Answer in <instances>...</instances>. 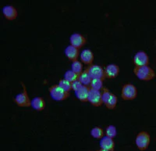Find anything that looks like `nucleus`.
Here are the masks:
<instances>
[{"label": "nucleus", "mask_w": 156, "mask_h": 151, "mask_svg": "<svg viewBox=\"0 0 156 151\" xmlns=\"http://www.w3.org/2000/svg\"><path fill=\"white\" fill-rule=\"evenodd\" d=\"M133 74L140 80L144 82H149L155 78L156 75L154 70L149 66L135 67L133 69Z\"/></svg>", "instance_id": "obj_1"}, {"label": "nucleus", "mask_w": 156, "mask_h": 151, "mask_svg": "<svg viewBox=\"0 0 156 151\" xmlns=\"http://www.w3.org/2000/svg\"><path fill=\"white\" fill-rule=\"evenodd\" d=\"M151 142V135L148 132L142 131L139 132L135 139V143L139 150L144 151L148 148Z\"/></svg>", "instance_id": "obj_2"}, {"label": "nucleus", "mask_w": 156, "mask_h": 151, "mask_svg": "<svg viewBox=\"0 0 156 151\" xmlns=\"http://www.w3.org/2000/svg\"><path fill=\"white\" fill-rule=\"evenodd\" d=\"M23 91L21 93L16 95L14 98V102L20 107H31V100L27 93V88L23 82H21Z\"/></svg>", "instance_id": "obj_3"}, {"label": "nucleus", "mask_w": 156, "mask_h": 151, "mask_svg": "<svg viewBox=\"0 0 156 151\" xmlns=\"http://www.w3.org/2000/svg\"><path fill=\"white\" fill-rule=\"evenodd\" d=\"M137 96V89L133 84L127 83L122 85L121 90V98L123 100H133Z\"/></svg>", "instance_id": "obj_4"}, {"label": "nucleus", "mask_w": 156, "mask_h": 151, "mask_svg": "<svg viewBox=\"0 0 156 151\" xmlns=\"http://www.w3.org/2000/svg\"><path fill=\"white\" fill-rule=\"evenodd\" d=\"M50 96L56 101H63L69 96V93L62 89L58 85H53L48 89Z\"/></svg>", "instance_id": "obj_5"}, {"label": "nucleus", "mask_w": 156, "mask_h": 151, "mask_svg": "<svg viewBox=\"0 0 156 151\" xmlns=\"http://www.w3.org/2000/svg\"><path fill=\"white\" fill-rule=\"evenodd\" d=\"M86 69L87 70L90 77L93 79H101V80H104L105 78V69L101 66L96 65V64H92V65L87 67Z\"/></svg>", "instance_id": "obj_6"}, {"label": "nucleus", "mask_w": 156, "mask_h": 151, "mask_svg": "<svg viewBox=\"0 0 156 151\" xmlns=\"http://www.w3.org/2000/svg\"><path fill=\"white\" fill-rule=\"evenodd\" d=\"M133 63L135 67L148 66L149 57L145 52L139 51L133 57Z\"/></svg>", "instance_id": "obj_7"}, {"label": "nucleus", "mask_w": 156, "mask_h": 151, "mask_svg": "<svg viewBox=\"0 0 156 151\" xmlns=\"http://www.w3.org/2000/svg\"><path fill=\"white\" fill-rule=\"evenodd\" d=\"M88 102L94 107H101V105L103 104L101 91L94 90V89H90L88 96Z\"/></svg>", "instance_id": "obj_8"}, {"label": "nucleus", "mask_w": 156, "mask_h": 151, "mask_svg": "<svg viewBox=\"0 0 156 151\" xmlns=\"http://www.w3.org/2000/svg\"><path fill=\"white\" fill-rule=\"evenodd\" d=\"M69 42H70L71 46L80 50V48L84 46V45L87 42V40H86L85 37L82 35L81 34L74 33L69 38Z\"/></svg>", "instance_id": "obj_9"}, {"label": "nucleus", "mask_w": 156, "mask_h": 151, "mask_svg": "<svg viewBox=\"0 0 156 151\" xmlns=\"http://www.w3.org/2000/svg\"><path fill=\"white\" fill-rule=\"evenodd\" d=\"M119 74V68L118 65L114 64H108L105 68V78L113 79L116 78Z\"/></svg>", "instance_id": "obj_10"}, {"label": "nucleus", "mask_w": 156, "mask_h": 151, "mask_svg": "<svg viewBox=\"0 0 156 151\" xmlns=\"http://www.w3.org/2000/svg\"><path fill=\"white\" fill-rule=\"evenodd\" d=\"M65 55L67 57L68 60L72 62L78 61V58H80V50L73 47V46H68L65 50Z\"/></svg>", "instance_id": "obj_11"}, {"label": "nucleus", "mask_w": 156, "mask_h": 151, "mask_svg": "<svg viewBox=\"0 0 156 151\" xmlns=\"http://www.w3.org/2000/svg\"><path fill=\"white\" fill-rule=\"evenodd\" d=\"M4 17L8 20H14L18 16V13L16 8L12 6H5L2 9Z\"/></svg>", "instance_id": "obj_12"}, {"label": "nucleus", "mask_w": 156, "mask_h": 151, "mask_svg": "<svg viewBox=\"0 0 156 151\" xmlns=\"http://www.w3.org/2000/svg\"><path fill=\"white\" fill-rule=\"evenodd\" d=\"M94 53H92V51L89 49L87 50H84L81 52V53L80 55V59L81 62L83 64H86V65H88L90 66L92 65L93 62H94Z\"/></svg>", "instance_id": "obj_13"}, {"label": "nucleus", "mask_w": 156, "mask_h": 151, "mask_svg": "<svg viewBox=\"0 0 156 151\" xmlns=\"http://www.w3.org/2000/svg\"><path fill=\"white\" fill-rule=\"evenodd\" d=\"M100 147L102 149H107L109 151L115 150V142L112 138L105 136L100 140Z\"/></svg>", "instance_id": "obj_14"}, {"label": "nucleus", "mask_w": 156, "mask_h": 151, "mask_svg": "<svg viewBox=\"0 0 156 151\" xmlns=\"http://www.w3.org/2000/svg\"><path fill=\"white\" fill-rule=\"evenodd\" d=\"M89 92H90V87L83 85L77 92L75 93V95L80 101L85 103V102H88Z\"/></svg>", "instance_id": "obj_15"}, {"label": "nucleus", "mask_w": 156, "mask_h": 151, "mask_svg": "<svg viewBox=\"0 0 156 151\" xmlns=\"http://www.w3.org/2000/svg\"><path fill=\"white\" fill-rule=\"evenodd\" d=\"M31 107L37 111H42L45 108V101L42 97H35L31 100Z\"/></svg>", "instance_id": "obj_16"}, {"label": "nucleus", "mask_w": 156, "mask_h": 151, "mask_svg": "<svg viewBox=\"0 0 156 151\" xmlns=\"http://www.w3.org/2000/svg\"><path fill=\"white\" fill-rule=\"evenodd\" d=\"M92 79L93 78L90 77V74L87 69L83 70V72L79 75V78H78V80L81 82L82 85H85V86H90Z\"/></svg>", "instance_id": "obj_17"}, {"label": "nucleus", "mask_w": 156, "mask_h": 151, "mask_svg": "<svg viewBox=\"0 0 156 151\" xmlns=\"http://www.w3.org/2000/svg\"><path fill=\"white\" fill-rule=\"evenodd\" d=\"M104 130L98 126L94 127L90 130V135L94 139H101L104 137Z\"/></svg>", "instance_id": "obj_18"}, {"label": "nucleus", "mask_w": 156, "mask_h": 151, "mask_svg": "<svg viewBox=\"0 0 156 151\" xmlns=\"http://www.w3.org/2000/svg\"><path fill=\"white\" fill-rule=\"evenodd\" d=\"M83 63L81 61H76L72 62V64H71V70L73 72H75L76 75H80L83 71Z\"/></svg>", "instance_id": "obj_19"}, {"label": "nucleus", "mask_w": 156, "mask_h": 151, "mask_svg": "<svg viewBox=\"0 0 156 151\" xmlns=\"http://www.w3.org/2000/svg\"><path fill=\"white\" fill-rule=\"evenodd\" d=\"M117 101H118V100H117V96H115V94H113V93H112V94H111V96H110L109 98V100H108V102L105 104V107H106V108L108 109V110H114V109L115 108V107H116Z\"/></svg>", "instance_id": "obj_20"}, {"label": "nucleus", "mask_w": 156, "mask_h": 151, "mask_svg": "<svg viewBox=\"0 0 156 151\" xmlns=\"http://www.w3.org/2000/svg\"><path fill=\"white\" fill-rule=\"evenodd\" d=\"M78 78H79V75H76L72 70L67 71L65 73V75H64V79H66V81L71 82V83L75 82V81L78 80Z\"/></svg>", "instance_id": "obj_21"}, {"label": "nucleus", "mask_w": 156, "mask_h": 151, "mask_svg": "<svg viewBox=\"0 0 156 151\" xmlns=\"http://www.w3.org/2000/svg\"><path fill=\"white\" fill-rule=\"evenodd\" d=\"M90 89L94 90L101 91L103 89V80L101 79H92L90 85Z\"/></svg>", "instance_id": "obj_22"}, {"label": "nucleus", "mask_w": 156, "mask_h": 151, "mask_svg": "<svg viewBox=\"0 0 156 151\" xmlns=\"http://www.w3.org/2000/svg\"><path fill=\"white\" fill-rule=\"evenodd\" d=\"M62 89L67 92V93H69L71 90H72V85H71V82H68L66 79H60L59 82H58V84Z\"/></svg>", "instance_id": "obj_23"}, {"label": "nucleus", "mask_w": 156, "mask_h": 151, "mask_svg": "<svg viewBox=\"0 0 156 151\" xmlns=\"http://www.w3.org/2000/svg\"><path fill=\"white\" fill-rule=\"evenodd\" d=\"M105 133L106 136L113 139L114 137H115V135H116V128L114 125H108L105 129Z\"/></svg>", "instance_id": "obj_24"}, {"label": "nucleus", "mask_w": 156, "mask_h": 151, "mask_svg": "<svg viewBox=\"0 0 156 151\" xmlns=\"http://www.w3.org/2000/svg\"><path fill=\"white\" fill-rule=\"evenodd\" d=\"M111 94L112 93H110L109 90L107 88H103L102 92H101V98H102V101L104 104H105L108 102V100H109Z\"/></svg>", "instance_id": "obj_25"}, {"label": "nucleus", "mask_w": 156, "mask_h": 151, "mask_svg": "<svg viewBox=\"0 0 156 151\" xmlns=\"http://www.w3.org/2000/svg\"><path fill=\"white\" fill-rule=\"evenodd\" d=\"M71 85H72V90L74 91L75 93H76V92H77V91L79 90V89H80L82 86H83L82 83L79 80H76V81H75V82H72V83H71Z\"/></svg>", "instance_id": "obj_26"}, {"label": "nucleus", "mask_w": 156, "mask_h": 151, "mask_svg": "<svg viewBox=\"0 0 156 151\" xmlns=\"http://www.w3.org/2000/svg\"><path fill=\"white\" fill-rule=\"evenodd\" d=\"M100 151H109V150H107V149H100Z\"/></svg>", "instance_id": "obj_27"}, {"label": "nucleus", "mask_w": 156, "mask_h": 151, "mask_svg": "<svg viewBox=\"0 0 156 151\" xmlns=\"http://www.w3.org/2000/svg\"><path fill=\"white\" fill-rule=\"evenodd\" d=\"M96 151H100V149H98V150H96Z\"/></svg>", "instance_id": "obj_28"}]
</instances>
